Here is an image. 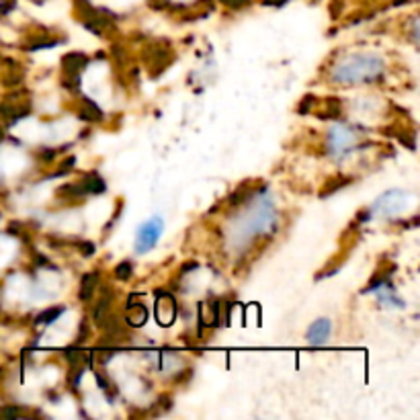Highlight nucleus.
<instances>
[{
    "mask_svg": "<svg viewBox=\"0 0 420 420\" xmlns=\"http://www.w3.org/2000/svg\"><path fill=\"white\" fill-rule=\"evenodd\" d=\"M383 72V60L375 55H353L338 64L332 72V80L340 85H359L377 80Z\"/></svg>",
    "mask_w": 420,
    "mask_h": 420,
    "instance_id": "f257e3e1",
    "label": "nucleus"
},
{
    "mask_svg": "<svg viewBox=\"0 0 420 420\" xmlns=\"http://www.w3.org/2000/svg\"><path fill=\"white\" fill-rule=\"evenodd\" d=\"M162 230H164V224H162V218H158V216L148 220L146 224H141L138 228V236H136V252L138 254L150 252L158 244Z\"/></svg>",
    "mask_w": 420,
    "mask_h": 420,
    "instance_id": "f03ea898",
    "label": "nucleus"
},
{
    "mask_svg": "<svg viewBox=\"0 0 420 420\" xmlns=\"http://www.w3.org/2000/svg\"><path fill=\"white\" fill-rule=\"evenodd\" d=\"M156 318L162 326H170L177 318V301L166 291H156Z\"/></svg>",
    "mask_w": 420,
    "mask_h": 420,
    "instance_id": "7ed1b4c3",
    "label": "nucleus"
},
{
    "mask_svg": "<svg viewBox=\"0 0 420 420\" xmlns=\"http://www.w3.org/2000/svg\"><path fill=\"white\" fill-rule=\"evenodd\" d=\"M87 64H89V58H87L85 53H78V51L66 53V55L62 58V70H64V76H66V78H72V85L78 87V82H80L78 74H80V70H82Z\"/></svg>",
    "mask_w": 420,
    "mask_h": 420,
    "instance_id": "20e7f679",
    "label": "nucleus"
},
{
    "mask_svg": "<svg viewBox=\"0 0 420 420\" xmlns=\"http://www.w3.org/2000/svg\"><path fill=\"white\" fill-rule=\"evenodd\" d=\"M402 201V193L400 191H387L383 193L374 205L369 207V213H377V216H392L394 211L400 209Z\"/></svg>",
    "mask_w": 420,
    "mask_h": 420,
    "instance_id": "39448f33",
    "label": "nucleus"
},
{
    "mask_svg": "<svg viewBox=\"0 0 420 420\" xmlns=\"http://www.w3.org/2000/svg\"><path fill=\"white\" fill-rule=\"evenodd\" d=\"M330 332H332V322L328 318H320V320L312 322V326L308 328L306 338L312 347H322L330 338Z\"/></svg>",
    "mask_w": 420,
    "mask_h": 420,
    "instance_id": "423d86ee",
    "label": "nucleus"
},
{
    "mask_svg": "<svg viewBox=\"0 0 420 420\" xmlns=\"http://www.w3.org/2000/svg\"><path fill=\"white\" fill-rule=\"evenodd\" d=\"M148 320V308L143 304H134V295H130V301L125 306V322L130 326H143Z\"/></svg>",
    "mask_w": 420,
    "mask_h": 420,
    "instance_id": "0eeeda50",
    "label": "nucleus"
},
{
    "mask_svg": "<svg viewBox=\"0 0 420 420\" xmlns=\"http://www.w3.org/2000/svg\"><path fill=\"white\" fill-rule=\"evenodd\" d=\"M351 141H353V138H351V134L344 128H334L332 134H330V138H328V146H330V150L334 154H342L349 148Z\"/></svg>",
    "mask_w": 420,
    "mask_h": 420,
    "instance_id": "6e6552de",
    "label": "nucleus"
},
{
    "mask_svg": "<svg viewBox=\"0 0 420 420\" xmlns=\"http://www.w3.org/2000/svg\"><path fill=\"white\" fill-rule=\"evenodd\" d=\"M78 187L82 191V195H103L107 185L96 173H89L82 181H78Z\"/></svg>",
    "mask_w": 420,
    "mask_h": 420,
    "instance_id": "1a4fd4ad",
    "label": "nucleus"
},
{
    "mask_svg": "<svg viewBox=\"0 0 420 420\" xmlns=\"http://www.w3.org/2000/svg\"><path fill=\"white\" fill-rule=\"evenodd\" d=\"M111 301H113V293L109 289H105V293L100 295V299L96 301L93 310V320L96 326H100V322L105 320V316L111 312Z\"/></svg>",
    "mask_w": 420,
    "mask_h": 420,
    "instance_id": "9d476101",
    "label": "nucleus"
},
{
    "mask_svg": "<svg viewBox=\"0 0 420 420\" xmlns=\"http://www.w3.org/2000/svg\"><path fill=\"white\" fill-rule=\"evenodd\" d=\"M78 117L93 123V121H100L103 119V111L98 109V105L93 103L91 98H82V107L78 111Z\"/></svg>",
    "mask_w": 420,
    "mask_h": 420,
    "instance_id": "9b49d317",
    "label": "nucleus"
},
{
    "mask_svg": "<svg viewBox=\"0 0 420 420\" xmlns=\"http://www.w3.org/2000/svg\"><path fill=\"white\" fill-rule=\"evenodd\" d=\"M96 285H98V273H96V271L82 275V279H80V291H78V295H80L82 301H87V299L93 297V291L96 289Z\"/></svg>",
    "mask_w": 420,
    "mask_h": 420,
    "instance_id": "f8f14e48",
    "label": "nucleus"
},
{
    "mask_svg": "<svg viewBox=\"0 0 420 420\" xmlns=\"http://www.w3.org/2000/svg\"><path fill=\"white\" fill-rule=\"evenodd\" d=\"M64 314V308L62 306H55V308H49L46 312H42L37 318H35V324L37 326H49V324H53L60 316Z\"/></svg>",
    "mask_w": 420,
    "mask_h": 420,
    "instance_id": "ddd939ff",
    "label": "nucleus"
},
{
    "mask_svg": "<svg viewBox=\"0 0 420 420\" xmlns=\"http://www.w3.org/2000/svg\"><path fill=\"white\" fill-rule=\"evenodd\" d=\"M351 183V179H347V177H334V179H330L324 189L320 191V197H328V195H332V193H336L338 189L347 187Z\"/></svg>",
    "mask_w": 420,
    "mask_h": 420,
    "instance_id": "4468645a",
    "label": "nucleus"
},
{
    "mask_svg": "<svg viewBox=\"0 0 420 420\" xmlns=\"http://www.w3.org/2000/svg\"><path fill=\"white\" fill-rule=\"evenodd\" d=\"M132 273H134V267H132L130 261H123V263H119V265L115 267V277L119 281H128L132 277Z\"/></svg>",
    "mask_w": 420,
    "mask_h": 420,
    "instance_id": "2eb2a0df",
    "label": "nucleus"
},
{
    "mask_svg": "<svg viewBox=\"0 0 420 420\" xmlns=\"http://www.w3.org/2000/svg\"><path fill=\"white\" fill-rule=\"evenodd\" d=\"M66 359H68L72 365H80V363L87 359V355H85V353H82L78 347H72V349H68V351H66Z\"/></svg>",
    "mask_w": 420,
    "mask_h": 420,
    "instance_id": "dca6fc26",
    "label": "nucleus"
},
{
    "mask_svg": "<svg viewBox=\"0 0 420 420\" xmlns=\"http://www.w3.org/2000/svg\"><path fill=\"white\" fill-rule=\"evenodd\" d=\"M21 417V410H19V406H2L0 408V419H19Z\"/></svg>",
    "mask_w": 420,
    "mask_h": 420,
    "instance_id": "f3484780",
    "label": "nucleus"
},
{
    "mask_svg": "<svg viewBox=\"0 0 420 420\" xmlns=\"http://www.w3.org/2000/svg\"><path fill=\"white\" fill-rule=\"evenodd\" d=\"M87 336H89V322L85 320V322L80 324V332H78V340H76V344H82V342L87 340Z\"/></svg>",
    "mask_w": 420,
    "mask_h": 420,
    "instance_id": "a211bd4d",
    "label": "nucleus"
},
{
    "mask_svg": "<svg viewBox=\"0 0 420 420\" xmlns=\"http://www.w3.org/2000/svg\"><path fill=\"white\" fill-rule=\"evenodd\" d=\"M314 103V96L312 94H308L304 100H301V105H299V113H308L310 111V105Z\"/></svg>",
    "mask_w": 420,
    "mask_h": 420,
    "instance_id": "6ab92c4d",
    "label": "nucleus"
},
{
    "mask_svg": "<svg viewBox=\"0 0 420 420\" xmlns=\"http://www.w3.org/2000/svg\"><path fill=\"white\" fill-rule=\"evenodd\" d=\"M80 248H82V254H85V256H93L94 254L93 242H80Z\"/></svg>",
    "mask_w": 420,
    "mask_h": 420,
    "instance_id": "aec40b11",
    "label": "nucleus"
},
{
    "mask_svg": "<svg viewBox=\"0 0 420 420\" xmlns=\"http://www.w3.org/2000/svg\"><path fill=\"white\" fill-rule=\"evenodd\" d=\"M226 6H230V8H240L242 4H246L248 0H222Z\"/></svg>",
    "mask_w": 420,
    "mask_h": 420,
    "instance_id": "412c9836",
    "label": "nucleus"
},
{
    "mask_svg": "<svg viewBox=\"0 0 420 420\" xmlns=\"http://www.w3.org/2000/svg\"><path fill=\"white\" fill-rule=\"evenodd\" d=\"M287 0H263V4H267V6H283Z\"/></svg>",
    "mask_w": 420,
    "mask_h": 420,
    "instance_id": "4be33fe9",
    "label": "nucleus"
},
{
    "mask_svg": "<svg viewBox=\"0 0 420 420\" xmlns=\"http://www.w3.org/2000/svg\"><path fill=\"white\" fill-rule=\"evenodd\" d=\"M72 164H74V158H68V160H66V162H64L62 166H64V168H70Z\"/></svg>",
    "mask_w": 420,
    "mask_h": 420,
    "instance_id": "5701e85b",
    "label": "nucleus"
},
{
    "mask_svg": "<svg viewBox=\"0 0 420 420\" xmlns=\"http://www.w3.org/2000/svg\"><path fill=\"white\" fill-rule=\"evenodd\" d=\"M0 140H2V130H0Z\"/></svg>",
    "mask_w": 420,
    "mask_h": 420,
    "instance_id": "b1692460",
    "label": "nucleus"
}]
</instances>
